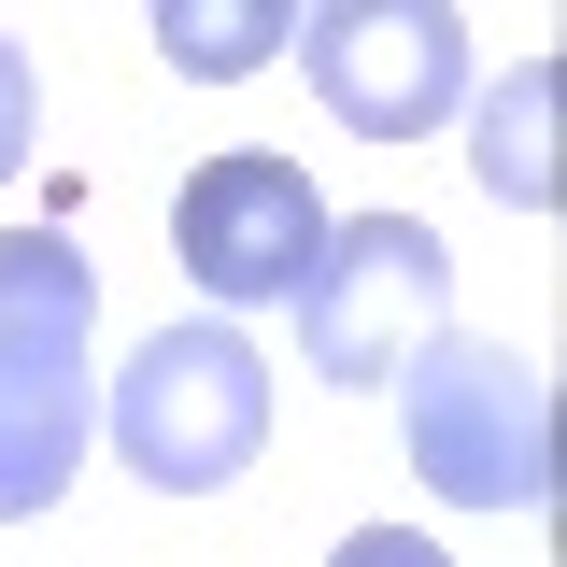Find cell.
Returning a JSON list of instances; mask_svg holds the SVG:
<instances>
[{"label": "cell", "instance_id": "6da1fadb", "mask_svg": "<svg viewBox=\"0 0 567 567\" xmlns=\"http://www.w3.org/2000/svg\"><path fill=\"white\" fill-rule=\"evenodd\" d=\"M100 440H114L128 483H156V496H227L270 454V354L241 341V327H213V312L156 327V341L114 369Z\"/></svg>", "mask_w": 567, "mask_h": 567}, {"label": "cell", "instance_id": "7a4b0ae2", "mask_svg": "<svg viewBox=\"0 0 567 567\" xmlns=\"http://www.w3.org/2000/svg\"><path fill=\"white\" fill-rule=\"evenodd\" d=\"M398 440H412L425 496L454 511H539L554 496V369L525 341H440L398 369Z\"/></svg>", "mask_w": 567, "mask_h": 567}, {"label": "cell", "instance_id": "3957f363", "mask_svg": "<svg viewBox=\"0 0 567 567\" xmlns=\"http://www.w3.org/2000/svg\"><path fill=\"white\" fill-rule=\"evenodd\" d=\"M284 312H298V369H312V383L383 398V383L440 341V312H454V241H440L425 213H341L327 256H312V284H298Z\"/></svg>", "mask_w": 567, "mask_h": 567}, {"label": "cell", "instance_id": "277c9868", "mask_svg": "<svg viewBox=\"0 0 567 567\" xmlns=\"http://www.w3.org/2000/svg\"><path fill=\"white\" fill-rule=\"evenodd\" d=\"M327 227H341V213L312 199L298 156L227 142V156L185 171V199H171V256H185V284H199L213 327H227V312H284V298L312 284V256H327Z\"/></svg>", "mask_w": 567, "mask_h": 567}, {"label": "cell", "instance_id": "5b68a950", "mask_svg": "<svg viewBox=\"0 0 567 567\" xmlns=\"http://www.w3.org/2000/svg\"><path fill=\"white\" fill-rule=\"evenodd\" d=\"M298 71L354 142H425L468 114V29L454 0H327L298 14Z\"/></svg>", "mask_w": 567, "mask_h": 567}, {"label": "cell", "instance_id": "8992f818", "mask_svg": "<svg viewBox=\"0 0 567 567\" xmlns=\"http://www.w3.org/2000/svg\"><path fill=\"white\" fill-rule=\"evenodd\" d=\"M100 454V354L85 341H0V525H43Z\"/></svg>", "mask_w": 567, "mask_h": 567}, {"label": "cell", "instance_id": "52a82bcc", "mask_svg": "<svg viewBox=\"0 0 567 567\" xmlns=\"http://www.w3.org/2000/svg\"><path fill=\"white\" fill-rule=\"evenodd\" d=\"M554 100H567L554 58H511L483 100H468V171H483L511 213H554Z\"/></svg>", "mask_w": 567, "mask_h": 567}, {"label": "cell", "instance_id": "ba28073f", "mask_svg": "<svg viewBox=\"0 0 567 567\" xmlns=\"http://www.w3.org/2000/svg\"><path fill=\"white\" fill-rule=\"evenodd\" d=\"M0 341H100V270L71 227H0Z\"/></svg>", "mask_w": 567, "mask_h": 567}, {"label": "cell", "instance_id": "9c48e42d", "mask_svg": "<svg viewBox=\"0 0 567 567\" xmlns=\"http://www.w3.org/2000/svg\"><path fill=\"white\" fill-rule=\"evenodd\" d=\"M284 43H298L284 0H156V58L185 71V85H241V71H270Z\"/></svg>", "mask_w": 567, "mask_h": 567}, {"label": "cell", "instance_id": "30bf717a", "mask_svg": "<svg viewBox=\"0 0 567 567\" xmlns=\"http://www.w3.org/2000/svg\"><path fill=\"white\" fill-rule=\"evenodd\" d=\"M29 142H43V71H29V43L0 29V185L29 171Z\"/></svg>", "mask_w": 567, "mask_h": 567}, {"label": "cell", "instance_id": "8fae6325", "mask_svg": "<svg viewBox=\"0 0 567 567\" xmlns=\"http://www.w3.org/2000/svg\"><path fill=\"white\" fill-rule=\"evenodd\" d=\"M327 567H454V554H440V539H412V525H354Z\"/></svg>", "mask_w": 567, "mask_h": 567}]
</instances>
